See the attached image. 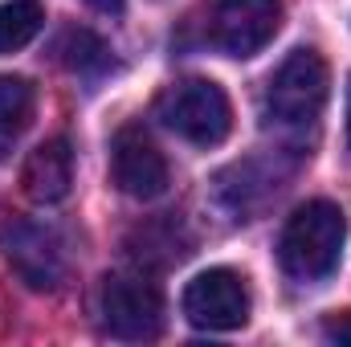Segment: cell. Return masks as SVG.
Instances as JSON below:
<instances>
[{
    "mask_svg": "<svg viewBox=\"0 0 351 347\" xmlns=\"http://www.w3.org/2000/svg\"><path fill=\"white\" fill-rule=\"evenodd\" d=\"M343 241H348L343 208L331 200H306L302 208H294V217L286 221L278 237V261L290 278L319 282L335 274V265L343 258Z\"/></svg>",
    "mask_w": 351,
    "mask_h": 347,
    "instance_id": "cell-1",
    "label": "cell"
},
{
    "mask_svg": "<svg viewBox=\"0 0 351 347\" xmlns=\"http://www.w3.org/2000/svg\"><path fill=\"white\" fill-rule=\"evenodd\" d=\"M156 119L196 147H217L233 131V102L208 78H180L156 98Z\"/></svg>",
    "mask_w": 351,
    "mask_h": 347,
    "instance_id": "cell-2",
    "label": "cell"
},
{
    "mask_svg": "<svg viewBox=\"0 0 351 347\" xmlns=\"http://www.w3.org/2000/svg\"><path fill=\"white\" fill-rule=\"evenodd\" d=\"M327 62L315 49H294L265 86V119L278 127H311L327 106Z\"/></svg>",
    "mask_w": 351,
    "mask_h": 347,
    "instance_id": "cell-3",
    "label": "cell"
},
{
    "mask_svg": "<svg viewBox=\"0 0 351 347\" xmlns=\"http://www.w3.org/2000/svg\"><path fill=\"white\" fill-rule=\"evenodd\" d=\"M98 315L114 339H156L164 331V294L143 270H114L98 286Z\"/></svg>",
    "mask_w": 351,
    "mask_h": 347,
    "instance_id": "cell-4",
    "label": "cell"
},
{
    "mask_svg": "<svg viewBox=\"0 0 351 347\" xmlns=\"http://www.w3.org/2000/svg\"><path fill=\"white\" fill-rule=\"evenodd\" d=\"M0 254L25 290L49 294L66 282V250H62L58 233L37 221L8 217L0 225Z\"/></svg>",
    "mask_w": 351,
    "mask_h": 347,
    "instance_id": "cell-5",
    "label": "cell"
},
{
    "mask_svg": "<svg viewBox=\"0 0 351 347\" xmlns=\"http://www.w3.org/2000/svg\"><path fill=\"white\" fill-rule=\"evenodd\" d=\"M184 319L200 331H237L250 323V286L237 270H204L184 286Z\"/></svg>",
    "mask_w": 351,
    "mask_h": 347,
    "instance_id": "cell-6",
    "label": "cell"
},
{
    "mask_svg": "<svg viewBox=\"0 0 351 347\" xmlns=\"http://www.w3.org/2000/svg\"><path fill=\"white\" fill-rule=\"evenodd\" d=\"M282 29V0H217L208 37L229 58H254Z\"/></svg>",
    "mask_w": 351,
    "mask_h": 347,
    "instance_id": "cell-7",
    "label": "cell"
},
{
    "mask_svg": "<svg viewBox=\"0 0 351 347\" xmlns=\"http://www.w3.org/2000/svg\"><path fill=\"white\" fill-rule=\"evenodd\" d=\"M110 180L131 200H156L168 192V160L143 127H119L110 139Z\"/></svg>",
    "mask_w": 351,
    "mask_h": 347,
    "instance_id": "cell-8",
    "label": "cell"
},
{
    "mask_svg": "<svg viewBox=\"0 0 351 347\" xmlns=\"http://www.w3.org/2000/svg\"><path fill=\"white\" fill-rule=\"evenodd\" d=\"M21 188L37 204H62L74 188V152L66 139H45L21 164Z\"/></svg>",
    "mask_w": 351,
    "mask_h": 347,
    "instance_id": "cell-9",
    "label": "cell"
},
{
    "mask_svg": "<svg viewBox=\"0 0 351 347\" xmlns=\"http://www.w3.org/2000/svg\"><path fill=\"white\" fill-rule=\"evenodd\" d=\"M33 110H37L33 82L16 74H0V164H8L12 152L21 147L25 131L33 127Z\"/></svg>",
    "mask_w": 351,
    "mask_h": 347,
    "instance_id": "cell-10",
    "label": "cell"
},
{
    "mask_svg": "<svg viewBox=\"0 0 351 347\" xmlns=\"http://www.w3.org/2000/svg\"><path fill=\"white\" fill-rule=\"evenodd\" d=\"M45 29V8L37 0H4L0 4V58L25 49Z\"/></svg>",
    "mask_w": 351,
    "mask_h": 347,
    "instance_id": "cell-11",
    "label": "cell"
},
{
    "mask_svg": "<svg viewBox=\"0 0 351 347\" xmlns=\"http://www.w3.org/2000/svg\"><path fill=\"white\" fill-rule=\"evenodd\" d=\"M58 58H62V66L86 74V70H98L106 62V45L90 29H66L62 41H58Z\"/></svg>",
    "mask_w": 351,
    "mask_h": 347,
    "instance_id": "cell-12",
    "label": "cell"
},
{
    "mask_svg": "<svg viewBox=\"0 0 351 347\" xmlns=\"http://www.w3.org/2000/svg\"><path fill=\"white\" fill-rule=\"evenodd\" d=\"M86 4L102 8V12H119V8H123V0H86Z\"/></svg>",
    "mask_w": 351,
    "mask_h": 347,
    "instance_id": "cell-13",
    "label": "cell"
},
{
    "mask_svg": "<svg viewBox=\"0 0 351 347\" xmlns=\"http://www.w3.org/2000/svg\"><path fill=\"white\" fill-rule=\"evenodd\" d=\"M348 143H351V86H348Z\"/></svg>",
    "mask_w": 351,
    "mask_h": 347,
    "instance_id": "cell-14",
    "label": "cell"
}]
</instances>
